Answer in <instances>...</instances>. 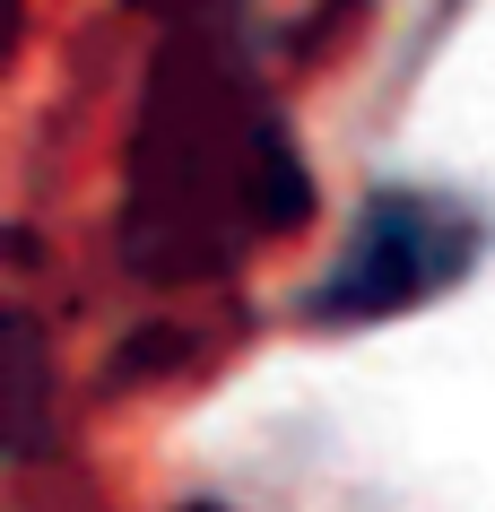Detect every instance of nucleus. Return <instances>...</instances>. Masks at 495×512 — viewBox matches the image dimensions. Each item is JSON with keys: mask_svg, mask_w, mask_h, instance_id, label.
Instances as JSON below:
<instances>
[{"mask_svg": "<svg viewBox=\"0 0 495 512\" xmlns=\"http://www.w3.org/2000/svg\"><path fill=\"white\" fill-rule=\"evenodd\" d=\"M304 200V165L252 53L209 18V0L183 9L157 44L131 139V261L148 278H218L244 243L304 226Z\"/></svg>", "mask_w": 495, "mask_h": 512, "instance_id": "nucleus-1", "label": "nucleus"}, {"mask_svg": "<svg viewBox=\"0 0 495 512\" xmlns=\"http://www.w3.org/2000/svg\"><path fill=\"white\" fill-rule=\"evenodd\" d=\"M487 243H495V217L478 200L435 191V183H383V191H365L339 261L313 278L304 322L374 330V322H400V313H426L487 261Z\"/></svg>", "mask_w": 495, "mask_h": 512, "instance_id": "nucleus-2", "label": "nucleus"}]
</instances>
